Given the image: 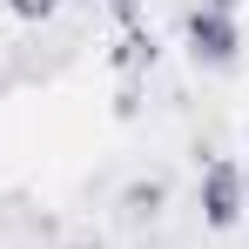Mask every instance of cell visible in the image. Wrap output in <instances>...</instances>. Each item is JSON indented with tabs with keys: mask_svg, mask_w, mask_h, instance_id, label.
I'll return each instance as SVG.
<instances>
[{
	"mask_svg": "<svg viewBox=\"0 0 249 249\" xmlns=\"http://www.w3.org/2000/svg\"><path fill=\"white\" fill-rule=\"evenodd\" d=\"M182 47H189L196 68L229 74V68L243 61V27H236V14H222V7H189V20H182Z\"/></svg>",
	"mask_w": 249,
	"mask_h": 249,
	"instance_id": "obj_1",
	"label": "cell"
},
{
	"mask_svg": "<svg viewBox=\"0 0 249 249\" xmlns=\"http://www.w3.org/2000/svg\"><path fill=\"white\" fill-rule=\"evenodd\" d=\"M243 202H249V182H243V168L229 162V155L202 162V182H196V209H202V222L215 229V236L243 222Z\"/></svg>",
	"mask_w": 249,
	"mask_h": 249,
	"instance_id": "obj_2",
	"label": "cell"
},
{
	"mask_svg": "<svg viewBox=\"0 0 249 249\" xmlns=\"http://www.w3.org/2000/svg\"><path fill=\"white\" fill-rule=\"evenodd\" d=\"M0 7H7L14 20H27V27H34V20H54V14H61V0H0Z\"/></svg>",
	"mask_w": 249,
	"mask_h": 249,
	"instance_id": "obj_3",
	"label": "cell"
},
{
	"mask_svg": "<svg viewBox=\"0 0 249 249\" xmlns=\"http://www.w3.org/2000/svg\"><path fill=\"white\" fill-rule=\"evenodd\" d=\"M128 209H135V215H155V209H162V182H135V189H128Z\"/></svg>",
	"mask_w": 249,
	"mask_h": 249,
	"instance_id": "obj_4",
	"label": "cell"
}]
</instances>
